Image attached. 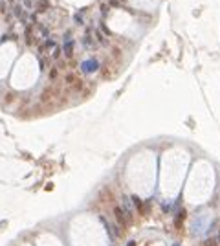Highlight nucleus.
Segmentation results:
<instances>
[{"instance_id":"1","label":"nucleus","mask_w":220,"mask_h":246,"mask_svg":"<svg viewBox=\"0 0 220 246\" xmlns=\"http://www.w3.org/2000/svg\"><path fill=\"white\" fill-rule=\"evenodd\" d=\"M112 211H114V219H116V224L118 226L127 228L132 222V213H128L121 204H112Z\"/></svg>"},{"instance_id":"2","label":"nucleus","mask_w":220,"mask_h":246,"mask_svg":"<svg viewBox=\"0 0 220 246\" xmlns=\"http://www.w3.org/2000/svg\"><path fill=\"white\" fill-rule=\"evenodd\" d=\"M64 83L68 85V86H72L74 90H77V92L83 90V81H81V77H77L74 72H68V74L64 75Z\"/></svg>"},{"instance_id":"3","label":"nucleus","mask_w":220,"mask_h":246,"mask_svg":"<svg viewBox=\"0 0 220 246\" xmlns=\"http://www.w3.org/2000/svg\"><path fill=\"white\" fill-rule=\"evenodd\" d=\"M132 200H134V206H136V209L140 211V215H141V217H145V215H147V211H149V206L143 202L141 198H138V196H132Z\"/></svg>"},{"instance_id":"4","label":"nucleus","mask_w":220,"mask_h":246,"mask_svg":"<svg viewBox=\"0 0 220 246\" xmlns=\"http://www.w3.org/2000/svg\"><path fill=\"white\" fill-rule=\"evenodd\" d=\"M185 217H187V211H185V209H180V213L176 215V219H174V228H176V230H182L184 222H185Z\"/></svg>"},{"instance_id":"5","label":"nucleus","mask_w":220,"mask_h":246,"mask_svg":"<svg viewBox=\"0 0 220 246\" xmlns=\"http://www.w3.org/2000/svg\"><path fill=\"white\" fill-rule=\"evenodd\" d=\"M52 92H53L52 88H46V90H44V92L40 94V101H42V103H48V101L52 99V96H53Z\"/></svg>"},{"instance_id":"6","label":"nucleus","mask_w":220,"mask_h":246,"mask_svg":"<svg viewBox=\"0 0 220 246\" xmlns=\"http://www.w3.org/2000/svg\"><path fill=\"white\" fill-rule=\"evenodd\" d=\"M48 77H50V81H55V79L59 77V68H57V66H52V68H50Z\"/></svg>"},{"instance_id":"7","label":"nucleus","mask_w":220,"mask_h":246,"mask_svg":"<svg viewBox=\"0 0 220 246\" xmlns=\"http://www.w3.org/2000/svg\"><path fill=\"white\" fill-rule=\"evenodd\" d=\"M13 97H15V94H13V92L6 94V101H8V103H11V101H13Z\"/></svg>"},{"instance_id":"8","label":"nucleus","mask_w":220,"mask_h":246,"mask_svg":"<svg viewBox=\"0 0 220 246\" xmlns=\"http://www.w3.org/2000/svg\"><path fill=\"white\" fill-rule=\"evenodd\" d=\"M128 246H136V244H134V242H128Z\"/></svg>"},{"instance_id":"9","label":"nucleus","mask_w":220,"mask_h":246,"mask_svg":"<svg viewBox=\"0 0 220 246\" xmlns=\"http://www.w3.org/2000/svg\"><path fill=\"white\" fill-rule=\"evenodd\" d=\"M216 239H220V232H218V237H216Z\"/></svg>"}]
</instances>
